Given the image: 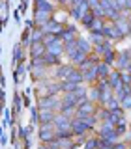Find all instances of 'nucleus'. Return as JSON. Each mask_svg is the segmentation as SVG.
<instances>
[{"mask_svg":"<svg viewBox=\"0 0 131 149\" xmlns=\"http://www.w3.org/2000/svg\"><path fill=\"white\" fill-rule=\"evenodd\" d=\"M120 106H122L124 110H129V108H131V95H125L124 99L120 101Z\"/></svg>","mask_w":131,"mask_h":149,"instance_id":"a19ab883","label":"nucleus"},{"mask_svg":"<svg viewBox=\"0 0 131 149\" xmlns=\"http://www.w3.org/2000/svg\"><path fill=\"white\" fill-rule=\"evenodd\" d=\"M21 99H19V95H15V110H13V116H15V118H17V116H19V112H21Z\"/></svg>","mask_w":131,"mask_h":149,"instance_id":"49530a36","label":"nucleus"},{"mask_svg":"<svg viewBox=\"0 0 131 149\" xmlns=\"http://www.w3.org/2000/svg\"><path fill=\"white\" fill-rule=\"evenodd\" d=\"M75 45H77V49L81 50V52H84V54H90L94 50V47H92L90 41L84 39V37H79V36H77V39H75Z\"/></svg>","mask_w":131,"mask_h":149,"instance_id":"f8f14e48","label":"nucleus"},{"mask_svg":"<svg viewBox=\"0 0 131 149\" xmlns=\"http://www.w3.org/2000/svg\"><path fill=\"white\" fill-rule=\"evenodd\" d=\"M75 69V65L73 63H60L58 65V69H56V78H58L60 82L66 80V78L69 77V73H71Z\"/></svg>","mask_w":131,"mask_h":149,"instance_id":"6e6552de","label":"nucleus"},{"mask_svg":"<svg viewBox=\"0 0 131 149\" xmlns=\"http://www.w3.org/2000/svg\"><path fill=\"white\" fill-rule=\"evenodd\" d=\"M90 11L94 13V17H96V19H105V9H103L101 6L94 8V9H90Z\"/></svg>","mask_w":131,"mask_h":149,"instance_id":"ea45409f","label":"nucleus"},{"mask_svg":"<svg viewBox=\"0 0 131 149\" xmlns=\"http://www.w3.org/2000/svg\"><path fill=\"white\" fill-rule=\"evenodd\" d=\"M23 73H25V65H19L17 67V73H15V82H19V74H21V78H23Z\"/></svg>","mask_w":131,"mask_h":149,"instance_id":"09e8293b","label":"nucleus"},{"mask_svg":"<svg viewBox=\"0 0 131 149\" xmlns=\"http://www.w3.org/2000/svg\"><path fill=\"white\" fill-rule=\"evenodd\" d=\"M94 19H96V17H94V13H92V11H88L86 15L81 19V24H82L84 28H88V30H90V28H92V22H94Z\"/></svg>","mask_w":131,"mask_h":149,"instance_id":"7c9ffc66","label":"nucleus"},{"mask_svg":"<svg viewBox=\"0 0 131 149\" xmlns=\"http://www.w3.org/2000/svg\"><path fill=\"white\" fill-rule=\"evenodd\" d=\"M32 123H39V108H32Z\"/></svg>","mask_w":131,"mask_h":149,"instance_id":"de8ad7c7","label":"nucleus"},{"mask_svg":"<svg viewBox=\"0 0 131 149\" xmlns=\"http://www.w3.org/2000/svg\"><path fill=\"white\" fill-rule=\"evenodd\" d=\"M79 119H81L82 123L86 125L88 129H90V132H92V130H96V125L99 123V119H97L96 116H81V118H79Z\"/></svg>","mask_w":131,"mask_h":149,"instance_id":"a211bd4d","label":"nucleus"},{"mask_svg":"<svg viewBox=\"0 0 131 149\" xmlns=\"http://www.w3.org/2000/svg\"><path fill=\"white\" fill-rule=\"evenodd\" d=\"M75 50H77V45H75V41H71V43H64V52H66V56H71Z\"/></svg>","mask_w":131,"mask_h":149,"instance_id":"e433bc0d","label":"nucleus"},{"mask_svg":"<svg viewBox=\"0 0 131 149\" xmlns=\"http://www.w3.org/2000/svg\"><path fill=\"white\" fill-rule=\"evenodd\" d=\"M127 149H131V146H129V147H127Z\"/></svg>","mask_w":131,"mask_h":149,"instance_id":"13d9d810","label":"nucleus"},{"mask_svg":"<svg viewBox=\"0 0 131 149\" xmlns=\"http://www.w3.org/2000/svg\"><path fill=\"white\" fill-rule=\"evenodd\" d=\"M82 149H97V136L88 138L86 142H84V147Z\"/></svg>","mask_w":131,"mask_h":149,"instance_id":"58836bf2","label":"nucleus"},{"mask_svg":"<svg viewBox=\"0 0 131 149\" xmlns=\"http://www.w3.org/2000/svg\"><path fill=\"white\" fill-rule=\"evenodd\" d=\"M23 45H30V36H28V30L25 32V36H23Z\"/></svg>","mask_w":131,"mask_h":149,"instance_id":"603ef678","label":"nucleus"},{"mask_svg":"<svg viewBox=\"0 0 131 149\" xmlns=\"http://www.w3.org/2000/svg\"><path fill=\"white\" fill-rule=\"evenodd\" d=\"M47 52V47L43 43H34V45H30V56L32 58H41Z\"/></svg>","mask_w":131,"mask_h":149,"instance_id":"2eb2a0df","label":"nucleus"},{"mask_svg":"<svg viewBox=\"0 0 131 149\" xmlns=\"http://www.w3.org/2000/svg\"><path fill=\"white\" fill-rule=\"evenodd\" d=\"M15 62H17V63H19V62H21V63L25 62V60H23V47H19V45L15 47Z\"/></svg>","mask_w":131,"mask_h":149,"instance_id":"c03bdc74","label":"nucleus"},{"mask_svg":"<svg viewBox=\"0 0 131 149\" xmlns=\"http://www.w3.org/2000/svg\"><path fill=\"white\" fill-rule=\"evenodd\" d=\"M114 26L122 32V36H124V37L131 34V22L127 21V19H120V21H116V22H114Z\"/></svg>","mask_w":131,"mask_h":149,"instance_id":"4468645a","label":"nucleus"},{"mask_svg":"<svg viewBox=\"0 0 131 149\" xmlns=\"http://www.w3.org/2000/svg\"><path fill=\"white\" fill-rule=\"evenodd\" d=\"M53 125H54V130H66V129H71V118H68V116H64V114H56L54 116V121H53Z\"/></svg>","mask_w":131,"mask_h":149,"instance_id":"39448f33","label":"nucleus"},{"mask_svg":"<svg viewBox=\"0 0 131 149\" xmlns=\"http://www.w3.org/2000/svg\"><path fill=\"white\" fill-rule=\"evenodd\" d=\"M39 110H53L56 112L60 108V99L56 95H43L39 97V104H37Z\"/></svg>","mask_w":131,"mask_h":149,"instance_id":"f257e3e1","label":"nucleus"},{"mask_svg":"<svg viewBox=\"0 0 131 149\" xmlns=\"http://www.w3.org/2000/svg\"><path fill=\"white\" fill-rule=\"evenodd\" d=\"M56 39H58V37H56L54 34H45V36H43V41H41V43L47 47V45H51V43H53V41H56Z\"/></svg>","mask_w":131,"mask_h":149,"instance_id":"79ce46f5","label":"nucleus"},{"mask_svg":"<svg viewBox=\"0 0 131 149\" xmlns=\"http://www.w3.org/2000/svg\"><path fill=\"white\" fill-rule=\"evenodd\" d=\"M54 136V125L53 123H39V140L41 143H49L53 142Z\"/></svg>","mask_w":131,"mask_h":149,"instance_id":"f03ea898","label":"nucleus"},{"mask_svg":"<svg viewBox=\"0 0 131 149\" xmlns=\"http://www.w3.org/2000/svg\"><path fill=\"white\" fill-rule=\"evenodd\" d=\"M56 2H58V4H68L69 0H56Z\"/></svg>","mask_w":131,"mask_h":149,"instance_id":"6e6d98bb","label":"nucleus"},{"mask_svg":"<svg viewBox=\"0 0 131 149\" xmlns=\"http://www.w3.org/2000/svg\"><path fill=\"white\" fill-rule=\"evenodd\" d=\"M114 60H116V52H114V50H109V52H105L101 56V62H105L107 65H111V67L114 65Z\"/></svg>","mask_w":131,"mask_h":149,"instance_id":"c85d7f7f","label":"nucleus"},{"mask_svg":"<svg viewBox=\"0 0 131 149\" xmlns=\"http://www.w3.org/2000/svg\"><path fill=\"white\" fill-rule=\"evenodd\" d=\"M81 84H75V82H69V80H62L60 82V91L62 93H69V91H75Z\"/></svg>","mask_w":131,"mask_h":149,"instance_id":"b1692460","label":"nucleus"},{"mask_svg":"<svg viewBox=\"0 0 131 149\" xmlns=\"http://www.w3.org/2000/svg\"><path fill=\"white\" fill-rule=\"evenodd\" d=\"M69 15H71L75 21H81V19L84 17V13L81 11V8H79V6H71V8H69Z\"/></svg>","mask_w":131,"mask_h":149,"instance_id":"72a5a7b5","label":"nucleus"},{"mask_svg":"<svg viewBox=\"0 0 131 149\" xmlns=\"http://www.w3.org/2000/svg\"><path fill=\"white\" fill-rule=\"evenodd\" d=\"M120 78H122V84H131V73L122 71L120 73Z\"/></svg>","mask_w":131,"mask_h":149,"instance_id":"a18cd8bd","label":"nucleus"},{"mask_svg":"<svg viewBox=\"0 0 131 149\" xmlns=\"http://www.w3.org/2000/svg\"><path fill=\"white\" fill-rule=\"evenodd\" d=\"M131 62V58L125 52H116V60H114V67L118 69V71H125V67H127V63Z\"/></svg>","mask_w":131,"mask_h":149,"instance_id":"1a4fd4ad","label":"nucleus"},{"mask_svg":"<svg viewBox=\"0 0 131 149\" xmlns=\"http://www.w3.org/2000/svg\"><path fill=\"white\" fill-rule=\"evenodd\" d=\"M23 2H26V0H23Z\"/></svg>","mask_w":131,"mask_h":149,"instance_id":"bf43d9fd","label":"nucleus"},{"mask_svg":"<svg viewBox=\"0 0 131 149\" xmlns=\"http://www.w3.org/2000/svg\"><path fill=\"white\" fill-rule=\"evenodd\" d=\"M60 39L64 41V43H71V41L77 39V28L75 26H66L62 36H60Z\"/></svg>","mask_w":131,"mask_h":149,"instance_id":"9d476101","label":"nucleus"},{"mask_svg":"<svg viewBox=\"0 0 131 149\" xmlns=\"http://www.w3.org/2000/svg\"><path fill=\"white\" fill-rule=\"evenodd\" d=\"M66 80H69V82H75V84H82V82H84V78H82V73L79 71L77 67H75L73 71L69 73V77L66 78Z\"/></svg>","mask_w":131,"mask_h":149,"instance_id":"393cba45","label":"nucleus"},{"mask_svg":"<svg viewBox=\"0 0 131 149\" xmlns=\"http://www.w3.org/2000/svg\"><path fill=\"white\" fill-rule=\"evenodd\" d=\"M127 130H129V134H131V125H129V129H127Z\"/></svg>","mask_w":131,"mask_h":149,"instance_id":"4d7b16f0","label":"nucleus"},{"mask_svg":"<svg viewBox=\"0 0 131 149\" xmlns=\"http://www.w3.org/2000/svg\"><path fill=\"white\" fill-rule=\"evenodd\" d=\"M88 101H92V102H99V97H101V90L94 84L92 88H88Z\"/></svg>","mask_w":131,"mask_h":149,"instance_id":"4be33fe9","label":"nucleus"},{"mask_svg":"<svg viewBox=\"0 0 131 149\" xmlns=\"http://www.w3.org/2000/svg\"><path fill=\"white\" fill-rule=\"evenodd\" d=\"M36 9H41V11L54 13V4L51 2V0H36Z\"/></svg>","mask_w":131,"mask_h":149,"instance_id":"f3484780","label":"nucleus"},{"mask_svg":"<svg viewBox=\"0 0 131 149\" xmlns=\"http://www.w3.org/2000/svg\"><path fill=\"white\" fill-rule=\"evenodd\" d=\"M58 91H60V82H56V84H49V86H47L45 95H56Z\"/></svg>","mask_w":131,"mask_h":149,"instance_id":"4c0bfd02","label":"nucleus"},{"mask_svg":"<svg viewBox=\"0 0 131 149\" xmlns=\"http://www.w3.org/2000/svg\"><path fill=\"white\" fill-rule=\"evenodd\" d=\"M127 129H129V125L125 123V119H122L120 123H116V127H114V130L118 132V136H122V134H124V132H125Z\"/></svg>","mask_w":131,"mask_h":149,"instance_id":"c9c22d12","label":"nucleus"},{"mask_svg":"<svg viewBox=\"0 0 131 149\" xmlns=\"http://www.w3.org/2000/svg\"><path fill=\"white\" fill-rule=\"evenodd\" d=\"M114 149H127V146L124 142H114Z\"/></svg>","mask_w":131,"mask_h":149,"instance_id":"864d4df0","label":"nucleus"},{"mask_svg":"<svg viewBox=\"0 0 131 149\" xmlns=\"http://www.w3.org/2000/svg\"><path fill=\"white\" fill-rule=\"evenodd\" d=\"M11 125V119H9V112L6 110V114H4V127H9Z\"/></svg>","mask_w":131,"mask_h":149,"instance_id":"8fccbe9b","label":"nucleus"},{"mask_svg":"<svg viewBox=\"0 0 131 149\" xmlns=\"http://www.w3.org/2000/svg\"><path fill=\"white\" fill-rule=\"evenodd\" d=\"M101 34L105 36V39H122V32L118 30V28L114 26V22H105V26H103V30H101Z\"/></svg>","mask_w":131,"mask_h":149,"instance_id":"20e7f679","label":"nucleus"},{"mask_svg":"<svg viewBox=\"0 0 131 149\" xmlns=\"http://www.w3.org/2000/svg\"><path fill=\"white\" fill-rule=\"evenodd\" d=\"M96 110H97L96 102H92V101L86 99L84 102H81V104L77 106V112H75L73 118H81V116H94V114H96Z\"/></svg>","mask_w":131,"mask_h":149,"instance_id":"7ed1b4c3","label":"nucleus"},{"mask_svg":"<svg viewBox=\"0 0 131 149\" xmlns=\"http://www.w3.org/2000/svg\"><path fill=\"white\" fill-rule=\"evenodd\" d=\"M19 11H21V13H25V11H26V2H23L21 6H19Z\"/></svg>","mask_w":131,"mask_h":149,"instance_id":"5fc2aeb1","label":"nucleus"},{"mask_svg":"<svg viewBox=\"0 0 131 149\" xmlns=\"http://www.w3.org/2000/svg\"><path fill=\"white\" fill-rule=\"evenodd\" d=\"M45 71H47L45 65H43V67H34V78H43L45 77Z\"/></svg>","mask_w":131,"mask_h":149,"instance_id":"37998d69","label":"nucleus"},{"mask_svg":"<svg viewBox=\"0 0 131 149\" xmlns=\"http://www.w3.org/2000/svg\"><path fill=\"white\" fill-rule=\"evenodd\" d=\"M86 2H88V6H90V9H94V8L99 6V0H86Z\"/></svg>","mask_w":131,"mask_h":149,"instance_id":"3c124183","label":"nucleus"},{"mask_svg":"<svg viewBox=\"0 0 131 149\" xmlns=\"http://www.w3.org/2000/svg\"><path fill=\"white\" fill-rule=\"evenodd\" d=\"M120 73H122V71H118V69H114V71H111V74H109V84H111V88H112V90H114V88H118L120 84H122Z\"/></svg>","mask_w":131,"mask_h":149,"instance_id":"412c9836","label":"nucleus"},{"mask_svg":"<svg viewBox=\"0 0 131 149\" xmlns=\"http://www.w3.org/2000/svg\"><path fill=\"white\" fill-rule=\"evenodd\" d=\"M71 132H73V138H75V136H82V134L90 132V129H88L79 118H71Z\"/></svg>","mask_w":131,"mask_h":149,"instance_id":"423d86ee","label":"nucleus"},{"mask_svg":"<svg viewBox=\"0 0 131 149\" xmlns=\"http://www.w3.org/2000/svg\"><path fill=\"white\" fill-rule=\"evenodd\" d=\"M56 112L53 110H39V123H53Z\"/></svg>","mask_w":131,"mask_h":149,"instance_id":"aec40b11","label":"nucleus"},{"mask_svg":"<svg viewBox=\"0 0 131 149\" xmlns=\"http://www.w3.org/2000/svg\"><path fill=\"white\" fill-rule=\"evenodd\" d=\"M114 4L120 11H131V0H114Z\"/></svg>","mask_w":131,"mask_h":149,"instance_id":"473e14b6","label":"nucleus"},{"mask_svg":"<svg viewBox=\"0 0 131 149\" xmlns=\"http://www.w3.org/2000/svg\"><path fill=\"white\" fill-rule=\"evenodd\" d=\"M82 78H84V82H88V84H96L97 78H99V74H97V65H94V67L88 69V71H84Z\"/></svg>","mask_w":131,"mask_h":149,"instance_id":"ddd939ff","label":"nucleus"},{"mask_svg":"<svg viewBox=\"0 0 131 149\" xmlns=\"http://www.w3.org/2000/svg\"><path fill=\"white\" fill-rule=\"evenodd\" d=\"M129 91H131V86H129V84H120L118 88H114V97L118 101H122L125 95H129Z\"/></svg>","mask_w":131,"mask_h":149,"instance_id":"dca6fc26","label":"nucleus"},{"mask_svg":"<svg viewBox=\"0 0 131 149\" xmlns=\"http://www.w3.org/2000/svg\"><path fill=\"white\" fill-rule=\"evenodd\" d=\"M97 74H99V78H109L111 65H107L105 62H99V63H97Z\"/></svg>","mask_w":131,"mask_h":149,"instance_id":"a878e982","label":"nucleus"},{"mask_svg":"<svg viewBox=\"0 0 131 149\" xmlns=\"http://www.w3.org/2000/svg\"><path fill=\"white\" fill-rule=\"evenodd\" d=\"M43 62H45V67H49V65H60V56H54L51 52H45L43 54Z\"/></svg>","mask_w":131,"mask_h":149,"instance_id":"5701e85b","label":"nucleus"},{"mask_svg":"<svg viewBox=\"0 0 131 149\" xmlns=\"http://www.w3.org/2000/svg\"><path fill=\"white\" fill-rule=\"evenodd\" d=\"M34 19H36V26H37V28H43L45 22L53 19V13L41 11V9H34Z\"/></svg>","mask_w":131,"mask_h":149,"instance_id":"0eeeda50","label":"nucleus"},{"mask_svg":"<svg viewBox=\"0 0 131 149\" xmlns=\"http://www.w3.org/2000/svg\"><path fill=\"white\" fill-rule=\"evenodd\" d=\"M103 26H105V19H94L90 32H101V30H103Z\"/></svg>","mask_w":131,"mask_h":149,"instance_id":"f704fd0d","label":"nucleus"},{"mask_svg":"<svg viewBox=\"0 0 131 149\" xmlns=\"http://www.w3.org/2000/svg\"><path fill=\"white\" fill-rule=\"evenodd\" d=\"M94 116H96V118L99 119V121H107V119L111 118V112L101 106V108H97V110H96V114H94Z\"/></svg>","mask_w":131,"mask_h":149,"instance_id":"2f4dec72","label":"nucleus"},{"mask_svg":"<svg viewBox=\"0 0 131 149\" xmlns=\"http://www.w3.org/2000/svg\"><path fill=\"white\" fill-rule=\"evenodd\" d=\"M86 56L88 54H84V52H81V50H75V52L71 54V56H69V60H71V62H69V63H73L75 65V67H79V65H81L82 62H84V60H86Z\"/></svg>","mask_w":131,"mask_h":149,"instance_id":"6ab92c4d","label":"nucleus"},{"mask_svg":"<svg viewBox=\"0 0 131 149\" xmlns=\"http://www.w3.org/2000/svg\"><path fill=\"white\" fill-rule=\"evenodd\" d=\"M47 52H51V54H54V56H62L64 54V41L58 37V39L53 41L51 45H47Z\"/></svg>","mask_w":131,"mask_h":149,"instance_id":"9b49d317","label":"nucleus"},{"mask_svg":"<svg viewBox=\"0 0 131 149\" xmlns=\"http://www.w3.org/2000/svg\"><path fill=\"white\" fill-rule=\"evenodd\" d=\"M88 41H90L92 45H99V43H103V41H105V36H103L101 32H90Z\"/></svg>","mask_w":131,"mask_h":149,"instance_id":"bb28decb","label":"nucleus"},{"mask_svg":"<svg viewBox=\"0 0 131 149\" xmlns=\"http://www.w3.org/2000/svg\"><path fill=\"white\" fill-rule=\"evenodd\" d=\"M43 32L39 30V28H36V30H32V37H30V45H34V43H41L43 41Z\"/></svg>","mask_w":131,"mask_h":149,"instance_id":"c756f323","label":"nucleus"},{"mask_svg":"<svg viewBox=\"0 0 131 149\" xmlns=\"http://www.w3.org/2000/svg\"><path fill=\"white\" fill-rule=\"evenodd\" d=\"M103 108H107L109 112H112V110H118V108H122V106H120V101L116 99V97H111V99L107 101L105 104H103Z\"/></svg>","mask_w":131,"mask_h":149,"instance_id":"cd10ccee","label":"nucleus"}]
</instances>
